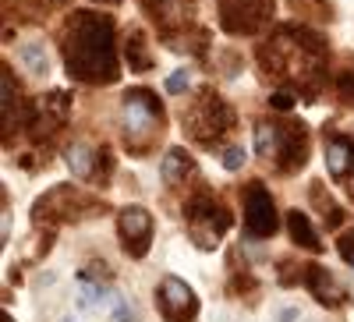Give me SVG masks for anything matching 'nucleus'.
I'll list each match as a JSON object with an SVG mask.
<instances>
[{
    "label": "nucleus",
    "instance_id": "2eb2a0df",
    "mask_svg": "<svg viewBox=\"0 0 354 322\" xmlns=\"http://www.w3.org/2000/svg\"><path fill=\"white\" fill-rule=\"evenodd\" d=\"M326 170L330 178H351L354 173V138L347 135H330L326 138Z\"/></svg>",
    "mask_w": 354,
    "mask_h": 322
},
{
    "label": "nucleus",
    "instance_id": "f8f14e48",
    "mask_svg": "<svg viewBox=\"0 0 354 322\" xmlns=\"http://www.w3.org/2000/svg\"><path fill=\"white\" fill-rule=\"evenodd\" d=\"M280 170L283 173H294L308 163V131L301 121H290V124H280Z\"/></svg>",
    "mask_w": 354,
    "mask_h": 322
},
{
    "label": "nucleus",
    "instance_id": "a878e982",
    "mask_svg": "<svg viewBox=\"0 0 354 322\" xmlns=\"http://www.w3.org/2000/svg\"><path fill=\"white\" fill-rule=\"evenodd\" d=\"M337 93H340V100H344V103H351V106H354V64H347V68L337 75Z\"/></svg>",
    "mask_w": 354,
    "mask_h": 322
},
{
    "label": "nucleus",
    "instance_id": "9d476101",
    "mask_svg": "<svg viewBox=\"0 0 354 322\" xmlns=\"http://www.w3.org/2000/svg\"><path fill=\"white\" fill-rule=\"evenodd\" d=\"M160 312L167 322H192L198 315V298L181 276H163L160 283Z\"/></svg>",
    "mask_w": 354,
    "mask_h": 322
},
{
    "label": "nucleus",
    "instance_id": "5701e85b",
    "mask_svg": "<svg viewBox=\"0 0 354 322\" xmlns=\"http://www.w3.org/2000/svg\"><path fill=\"white\" fill-rule=\"evenodd\" d=\"M78 283H82V294H78V305L82 308H100L103 301H106V283H93L88 276H78Z\"/></svg>",
    "mask_w": 354,
    "mask_h": 322
},
{
    "label": "nucleus",
    "instance_id": "f257e3e1",
    "mask_svg": "<svg viewBox=\"0 0 354 322\" xmlns=\"http://www.w3.org/2000/svg\"><path fill=\"white\" fill-rule=\"evenodd\" d=\"M64 64L68 75L88 85L117 82V50H113V21L100 11H75L64 28Z\"/></svg>",
    "mask_w": 354,
    "mask_h": 322
},
{
    "label": "nucleus",
    "instance_id": "f704fd0d",
    "mask_svg": "<svg viewBox=\"0 0 354 322\" xmlns=\"http://www.w3.org/2000/svg\"><path fill=\"white\" fill-rule=\"evenodd\" d=\"M64 322H75V319H64Z\"/></svg>",
    "mask_w": 354,
    "mask_h": 322
},
{
    "label": "nucleus",
    "instance_id": "aec40b11",
    "mask_svg": "<svg viewBox=\"0 0 354 322\" xmlns=\"http://www.w3.org/2000/svg\"><path fill=\"white\" fill-rule=\"evenodd\" d=\"M255 153L262 160H277L280 156V124H273V121H259L255 124Z\"/></svg>",
    "mask_w": 354,
    "mask_h": 322
},
{
    "label": "nucleus",
    "instance_id": "b1692460",
    "mask_svg": "<svg viewBox=\"0 0 354 322\" xmlns=\"http://www.w3.org/2000/svg\"><path fill=\"white\" fill-rule=\"evenodd\" d=\"M290 8L301 18H326L330 21V0H290Z\"/></svg>",
    "mask_w": 354,
    "mask_h": 322
},
{
    "label": "nucleus",
    "instance_id": "c85d7f7f",
    "mask_svg": "<svg viewBox=\"0 0 354 322\" xmlns=\"http://www.w3.org/2000/svg\"><path fill=\"white\" fill-rule=\"evenodd\" d=\"M138 315H135V308L131 305H124V301H117V308H113V322H135Z\"/></svg>",
    "mask_w": 354,
    "mask_h": 322
},
{
    "label": "nucleus",
    "instance_id": "473e14b6",
    "mask_svg": "<svg viewBox=\"0 0 354 322\" xmlns=\"http://www.w3.org/2000/svg\"><path fill=\"white\" fill-rule=\"evenodd\" d=\"M100 4H117V0H100Z\"/></svg>",
    "mask_w": 354,
    "mask_h": 322
},
{
    "label": "nucleus",
    "instance_id": "cd10ccee",
    "mask_svg": "<svg viewBox=\"0 0 354 322\" xmlns=\"http://www.w3.org/2000/svg\"><path fill=\"white\" fill-rule=\"evenodd\" d=\"M337 252H340L344 262H351V266H354V230H347L344 238L337 241Z\"/></svg>",
    "mask_w": 354,
    "mask_h": 322
},
{
    "label": "nucleus",
    "instance_id": "423d86ee",
    "mask_svg": "<svg viewBox=\"0 0 354 322\" xmlns=\"http://www.w3.org/2000/svg\"><path fill=\"white\" fill-rule=\"evenodd\" d=\"M185 220H188V238L195 241V248L213 252L220 245V238L230 227V216L220 202H213L209 195H195L185 206Z\"/></svg>",
    "mask_w": 354,
    "mask_h": 322
},
{
    "label": "nucleus",
    "instance_id": "72a5a7b5",
    "mask_svg": "<svg viewBox=\"0 0 354 322\" xmlns=\"http://www.w3.org/2000/svg\"><path fill=\"white\" fill-rule=\"evenodd\" d=\"M351 198H354V184H351Z\"/></svg>",
    "mask_w": 354,
    "mask_h": 322
},
{
    "label": "nucleus",
    "instance_id": "1a4fd4ad",
    "mask_svg": "<svg viewBox=\"0 0 354 322\" xmlns=\"http://www.w3.org/2000/svg\"><path fill=\"white\" fill-rule=\"evenodd\" d=\"M117 234H121V248L131 258H142L153 245V216L142 206H124L117 213Z\"/></svg>",
    "mask_w": 354,
    "mask_h": 322
},
{
    "label": "nucleus",
    "instance_id": "4468645a",
    "mask_svg": "<svg viewBox=\"0 0 354 322\" xmlns=\"http://www.w3.org/2000/svg\"><path fill=\"white\" fill-rule=\"evenodd\" d=\"M305 283L312 290V298L326 308H340L347 301V290L333 280V273H326V266H308L305 269Z\"/></svg>",
    "mask_w": 354,
    "mask_h": 322
},
{
    "label": "nucleus",
    "instance_id": "20e7f679",
    "mask_svg": "<svg viewBox=\"0 0 354 322\" xmlns=\"http://www.w3.org/2000/svg\"><path fill=\"white\" fill-rule=\"evenodd\" d=\"M230 128H234V110L216 93H198L195 103L185 110V131L202 145L220 142Z\"/></svg>",
    "mask_w": 354,
    "mask_h": 322
},
{
    "label": "nucleus",
    "instance_id": "0eeeda50",
    "mask_svg": "<svg viewBox=\"0 0 354 322\" xmlns=\"http://www.w3.org/2000/svg\"><path fill=\"white\" fill-rule=\"evenodd\" d=\"M220 25L230 36H255L273 18V0H216Z\"/></svg>",
    "mask_w": 354,
    "mask_h": 322
},
{
    "label": "nucleus",
    "instance_id": "bb28decb",
    "mask_svg": "<svg viewBox=\"0 0 354 322\" xmlns=\"http://www.w3.org/2000/svg\"><path fill=\"white\" fill-rule=\"evenodd\" d=\"M188 85H192V78H188V71L185 68H177L170 78H167V93H174V96H181L185 89H188Z\"/></svg>",
    "mask_w": 354,
    "mask_h": 322
},
{
    "label": "nucleus",
    "instance_id": "c9c22d12",
    "mask_svg": "<svg viewBox=\"0 0 354 322\" xmlns=\"http://www.w3.org/2000/svg\"><path fill=\"white\" fill-rule=\"evenodd\" d=\"M351 269H354V266H351Z\"/></svg>",
    "mask_w": 354,
    "mask_h": 322
},
{
    "label": "nucleus",
    "instance_id": "f3484780",
    "mask_svg": "<svg viewBox=\"0 0 354 322\" xmlns=\"http://www.w3.org/2000/svg\"><path fill=\"white\" fill-rule=\"evenodd\" d=\"M124 57L131 71H149L153 68V53H149V39H145L138 28H128L124 36Z\"/></svg>",
    "mask_w": 354,
    "mask_h": 322
},
{
    "label": "nucleus",
    "instance_id": "a211bd4d",
    "mask_svg": "<svg viewBox=\"0 0 354 322\" xmlns=\"http://www.w3.org/2000/svg\"><path fill=\"white\" fill-rule=\"evenodd\" d=\"M192 173V156L185 153V149H167V156H163V163H160V178H163V184H181L185 178Z\"/></svg>",
    "mask_w": 354,
    "mask_h": 322
},
{
    "label": "nucleus",
    "instance_id": "2f4dec72",
    "mask_svg": "<svg viewBox=\"0 0 354 322\" xmlns=\"http://www.w3.org/2000/svg\"><path fill=\"white\" fill-rule=\"evenodd\" d=\"M0 322H11V315H8V312H4V319H0Z\"/></svg>",
    "mask_w": 354,
    "mask_h": 322
},
{
    "label": "nucleus",
    "instance_id": "4be33fe9",
    "mask_svg": "<svg viewBox=\"0 0 354 322\" xmlns=\"http://www.w3.org/2000/svg\"><path fill=\"white\" fill-rule=\"evenodd\" d=\"M18 61L32 75H39V78H46V71H50V57H46L43 43H21L18 46Z\"/></svg>",
    "mask_w": 354,
    "mask_h": 322
},
{
    "label": "nucleus",
    "instance_id": "ddd939ff",
    "mask_svg": "<svg viewBox=\"0 0 354 322\" xmlns=\"http://www.w3.org/2000/svg\"><path fill=\"white\" fill-rule=\"evenodd\" d=\"M145 11L153 15V21L163 28V32H177V28H188L195 0H142Z\"/></svg>",
    "mask_w": 354,
    "mask_h": 322
},
{
    "label": "nucleus",
    "instance_id": "6ab92c4d",
    "mask_svg": "<svg viewBox=\"0 0 354 322\" xmlns=\"http://www.w3.org/2000/svg\"><path fill=\"white\" fill-rule=\"evenodd\" d=\"M287 230H290L294 245H301V248H308V252H322V241H319V234H315V227L308 223L305 213L290 209V213H287Z\"/></svg>",
    "mask_w": 354,
    "mask_h": 322
},
{
    "label": "nucleus",
    "instance_id": "39448f33",
    "mask_svg": "<svg viewBox=\"0 0 354 322\" xmlns=\"http://www.w3.org/2000/svg\"><path fill=\"white\" fill-rule=\"evenodd\" d=\"M93 213H103V206H96L88 195H82L78 188L71 184H57L50 188L43 198H36V213L32 220L36 223H78Z\"/></svg>",
    "mask_w": 354,
    "mask_h": 322
},
{
    "label": "nucleus",
    "instance_id": "412c9836",
    "mask_svg": "<svg viewBox=\"0 0 354 322\" xmlns=\"http://www.w3.org/2000/svg\"><path fill=\"white\" fill-rule=\"evenodd\" d=\"M308 198L315 202V209H319L322 220H326V227H340V223H344V213H340V206H337V198H333L326 188H322L319 181L308 188Z\"/></svg>",
    "mask_w": 354,
    "mask_h": 322
},
{
    "label": "nucleus",
    "instance_id": "f03ea898",
    "mask_svg": "<svg viewBox=\"0 0 354 322\" xmlns=\"http://www.w3.org/2000/svg\"><path fill=\"white\" fill-rule=\"evenodd\" d=\"M259 57L270 75L294 85H315L322 75V64H326V46L308 28H280L259 50Z\"/></svg>",
    "mask_w": 354,
    "mask_h": 322
},
{
    "label": "nucleus",
    "instance_id": "7c9ffc66",
    "mask_svg": "<svg viewBox=\"0 0 354 322\" xmlns=\"http://www.w3.org/2000/svg\"><path fill=\"white\" fill-rule=\"evenodd\" d=\"M298 319H301L298 308H280V312H277V322H298Z\"/></svg>",
    "mask_w": 354,
    "mask_h": 322
},
{
    "label": "nucleus",
    "instance_id": "dca6fc26",
    "mask_svg": "<svg viewBox=\"0 0 354 322\" xmlns=\"http://www.w3.org/2000/svg\"><path fill=\"white\" fill-rule=\"evenodd\" d=\"M64 163H68V170H71V178L93 181V178H96V167H100V149H88V145L75 142V145H68Z\"/></svg>",
    "mask_w": 354,
    "mask_h": 322
},
{
    "label": "nucleus",
    "instance_id": "9b49d317",
    "mask_svg": "<svg viewBox=\"0 0 354 322\" xmlns=\"http://www.w3.org/2000/svg\"><path fill=\"white\" fill-rule=\"evenodd\" d=\"M68 110H71V103H68V96L64 93H46L39 103H36V110H32V117H28V131H32V138L36 142H43V138H50L57 128H61L64 121H68Z\"/></svg>",
    "mask_w": 354,
    "mask_h": 322
},
{
    "label": "nucleus",
    "instance_id": "6e6552de",
    "mask_svg": "<svg viewBox=\"0 0 354 322\" xmlns=\"http://www.w3.org/2000/svg\"><path fill=\"white\" fill-rule=\"evenodd\" d=\"M277 202L270 195V188L266 184H248L245 188V230H248V238L262 241V238H273L277 234Z\"/></svg>",
    "mask_w": 354,
    "mask_h": 322
},
{
    "label": "nucleus",
    "instance_id": "393cba45",
    "mask_svg": "<svg viewBox=\"0 0 354 322\" xmlns=\"http://www.w3.org/2000/svg\"><path fill=\"white\" fill-rule=\"evenodd\" d=\"M220 163H223V170H241L245 163H248V149H245V145H227V149H223V156H220Z\"/></svg>",
    "mask_w": 354,
    "mask_h": 322
},
{
    "label": "nucleus",
    "instance_id": "c756f323",
    "mask_svg": "<svg viewBox=\"0 0 354 322\" xmlns=\"http://www.w3.org/2000/svg\"><path fill=\"white\" fill-rule=\"evenodd\" d=\"M270 103H273L277 110H290V106H294V100H290V93H277V96H270Z\"/></svg>",
    "mask_w": 354,
    "mask_h": 322
},
{
    "label": "nucleus",
    "instance_id": "7ed1b4c3",
    "mask_svg": "<svg viewBox=\"0 0 354 322\" xmlns=\"http://www.w3.org/2000/svg\"><path fill=\"white\" fill-rule=\"evenodd\" d=\"M163 106L153 93L145 89H131L121 100V128H124V142L135 156H145L156 145V138L163 135Z\"/></svg>",
    "mask_w": 354,
    "mask_h": 322
}]
</instances>
